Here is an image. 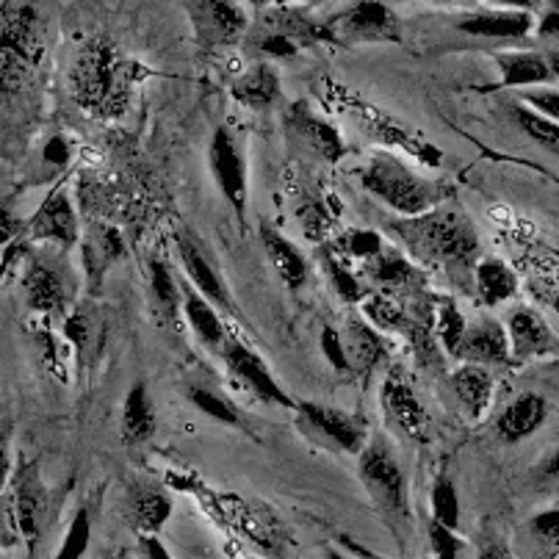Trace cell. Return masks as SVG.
<instances>
[{
	"label": "cell",
	"mask_w": 559,
	"mask_h": 559,
	"mask_svg": "<svg viewBox=\"0 0 559 559\" xmlns=\"http://www.w3.org/2000/svg\"><path fill=\"white\" fill-rule=\"evenodd\" d=\"M189 399L191 405L197 407L200 413H205L209 418H214V421L225 424V427H236V429H247L245 427V418L238 416L236 407L227 402V399H222L216 391H209V388H189Z\"/></svg>",
	"instance_id": "f35d334b"
},
{
	"label": "cell",
	"mask_w": 559,
	"mask_h": 559,
	"mask_svg": "<svg viewBox=\"0 0 559 559\" xmlns=\"http://www.w3.org/2000/svg\"><path fill=\"white\" fill-rule=\"evenodd\" d=\"M438 3H447V0H438Z\"/></svg>",
	"instance_id": "94428289"
},
{
	"label": "cell",
	"mask_w": 559,
	"mask_h": 559,
	"mask_svg": "<svg viewBox=\"0 0 559 559\" xmlns=\"http://www.w3.org/2000/svg\"><path fill=\"white\" fill-rule=\"evenodd\" d=\"M457 28L468 36H485V39H518L532 28L530 14L518 12H483L468 14L457 23Z\"/></svg>",
	"instance_id": "f546056e"
},
{
	"label": "cell",
	"mask_w": 559,
	"mask_h": 559,
	"mask_svg": "<svg viewBox=\"0 0 559 559\" xmlns=\"http://www.w3.org/2000/svg\"><path fill=\"white\" fill-rule=\"evenodd\" d=\"M335 45H399L402 23L382 0H355L349 9L324 20Z\"/></svg>",
	"instance_id": "ba28073f"
},
{
	"label": "cell",
	"mask_w": 559,
	"mask_h": 559,
	"mask_svg": "<svg viewBox=\"0 0 559 559\" xmlns=\"http://www.w3.org/2000/svg\"><path fill=\"white\" fill-rule=\"evenodd\" d=\"M178 255L186 269V277H189V286L194 288V292L203 294L216 310H233L230 292H227V286L222 283L219 274H216L214 266L205 261V255L191 238L178 236Z\"/></svg>",
	"instance_id": "44dd1931"
},
{
	"label": "cell",
	"mask_w": 559,
	"mask_h": 559,
	"mask_svg": "<svg viewBox=\"0 0 559 559\" xmlns=\"http://www.w3.org/2000/svg\"><path fill=\"white\" fill-rule=\"evenodd\" d=\"M180 294H183L186 322L191 324V330H194L197 338L203 341V346H209V349L222 352V346H225V341H227V333H225V324H222V319H219V313H216L214 305H211L203 294L194 292L191 286L180 288Z\"/></svg>",
	"instance_id": "83f0119b"
},
{
	"label": "cell",
	"mask_w": 559,
	"mask_h": 559,
	"mask_svg": "<svg viewBox=\"0 0 559 559\" xmlns=\"http://www.w3.org/2000/svg\"><path fill=\"white\" fill-rule=\"evenodd\" d=\"M429 501H432L435 521L443 526H449V530H457L460 526V496L449 476H438V479H435Z\"/></svg>",
	"instance_id": "ab89813d"
},
{
	"label": "cell",
	"mask_w": 559,
	"mask_h": 559,
	"mask_svg": "<svg viewBox=\"0 0 559 559\" xmlns=\"http://www.w3.org/2000/svg\"><path fill=\"white\" fill-rule=\"evenodd\" d=\"M476 299L488 308L507 302L518 294V277L501 258H483L474 269Z\"/></svg>",
	"instance_id": "f1b7e54d"
},
{
	"label": "cell",
	"mask_w": 559,
	"mask_h": 559,
	"mask_svg": "<svg viewBox=\"0 0 559 559\" xmlns=\"http://www.w3.org/2000/svg\"><path fill=\"white\" fill-rule=\"evenodd\" d=\"M532 532H535L540 540H559V507H551L546 512H537L530 521Z\"/></svg>",
	"instance_id": "681fc988"
},
{
	"label": "cell",
	"mask_w": 559,
	"mask_h": 559,
	"mask_svg": "<svg viewBox=\"0 0 559 559\" xmlns=\"http://www.w3.org/2000/svg\"><path fill=\"white\" fill-rule=\"evenodd\" d=\"M496 64L501 70L499 86H510V90L546 84V81L554 78L548 61L535 53H499L496 56Z\"/></svg>",
	"instance_id": "4dcf8cb0"
},
{
	"label": "cell",
	"mask_w": 559,
	"mask_h": 559,
	"mask_svg": "<svg viewBox=\"0 0 559 559\" xmlns=\"http://www.w3.org/2000/svg\"><path fill=\"white\" fill-rule=\"evenodd\" d=\"M380 407L385 413V421L396 429L399 435H405L413 443H427L429 432H432V418H429L427 407H424L421 396H418L416 385L405 371L393 366L385 374L380 385Z\"/></svg>",
	"instance_id": "30bf717a"
},
{
	"label": "cell",
	"mask_w": 559,
	"mask_h": 559,
	"mask_svg": "<svg viewBox=\"0 0 559 559\" xmlns=\"http://www.w3.org/2000/svg\"><path fill=\"white\" fill-rule=\"evenodd\" d=\"M90 543H92V521H90V512L81 507L72 518L70 530H67L64 543H61L59 554L56 559H84V554L90 551Z\"/></svg>",
	"instance_id": "b9f144b4"
},
{
	"label": "cell",
	"mask_w": 559,
	"mask_h": 559,
	"mask_svg": "<svg viewBox=\"0 0 559 559\" xmlns=\"http://www.w3.org/2000/svg\"><path fill=\"white\" fill-rule=\"evenodd\" d=\"M322 100H328L330 108H335L338 114H344L346 119H352L371 142L382 144V147L402 150V153L413 155L418 164L429 169H438L443 164L441 147H435L424 133H418L416 128L405 126L402 119L391 117L388 111L377 108L374 103L366 100L360 92L349 90V86L338 84L333 78H322Z\"/></svg>",
	"instance_id": "3957f363"
},
{
	"label": "cell",
	"mask_w": 559,
	"mask_h": 559,
	"mask_svg": "<svg viewBox=\"0 0 559 559\" xmlns=\"http://www.w3.org/2000/svg\"><path fill=\"white\" fill-rule=\"evenodd\" d=\"M524 103L532 108V111L559 122V92H548V90L524 92Z\"/></svg>",
	"instance_id": "7dc6e473"
},
{
	"label": "cell",
	"mask_w": 559,
	"mask_h": 559,
	"mask_svg": "<svg viewBox=\"0 0 559 559\" xmlns=\"http://www.w3.org/2000/svg\"><path fill=\"white\" fill-rule=\"evenodd\" d=\"M233 100L241 106L252 108V111H269L274 103H280L283 90H280V75L274 72L272 64L261 61V64L250 67L247 72L236 78V84L230 90Z\"/></svg>",
	"instance_id": "d4e9b609"
},
{
	"label": "cell",
	"mask_w": 559,
	"mask_h": 559,
	"mask_svg": "<svg viewBox=\"0 0 559 559\" xmlns=\"http://www.w3.org/2000/svg\"><path fill=\"white\" fill-rule=\"evenodd\" d=\"M25 238L28 241H53L59 247L78 245V216L67 191H50L48 200L28 219Z\"/></svg>",
	"instance_id": "2e32d148"
},
{
	"label": "cell",
	"mask_w": 559,
	"mask_h": 559,
	"mask_svg": "<svg viewBox=\"0 0 559 559\" xmlns=\"http://www.w3.org/2000/svg\"><path fill=\"white\" fill-rule=\"evenodd\" d=\"M344 344H346V355H349L352 374L357 377H369L371 371H374L377 366L388 357L385 333L371 328V324L366 322V319H360V316L349 319V324H346Z\"/></svg>",
	"instance_id": "7402d4cb"
},
{
	"label": "cell",
	"mask_w": 559,
	"mask_h": 559,
	"mask_svg": "<svg viewBox=\"0 0 559 559\" xmlns=\"http://www.w3.org/2000/svg\"><path fill=\"white\" fill-rule=\"evenodd\" d=\"M250 45L258 56H266V59L292 61L299 56V48L292 43V39H286V36H280V34H269V31H255Z\"/></svg>",
	"instance_id": "7bdbcfd3"
},
{
	"label": "cell",
	"mask_w": 559,
	"mask_h": 559,
	"mask_svg": "<svg viewBox=\"0 0 559 559\" xmlns=\"http://www.w3.org/2000/svg\"><path fill=\"white\" fill-rule=\"evenodd\" d=\"M255 31H269V34H280L292 39L299 50L316 48V45H335L333 34H330L328 23L310 17L305 9L292 7V3H280V7L263 9L258 17Z\"/></svg>",
	"instance_id": "9a60e30c"
},
{
	"label": "cell",
	"mask_w": 559,
	"mask_h": 559,
	"mask_svg": "<svg viewBox=\"0 0 559 559\" xmlns=\"http://www.w3.org/2000/svg\"><path fill=\"white\" fill-rule=\"evenodd\" d=\"M150 75V67L122 53L108 36H92L78 48L67 72V84L81 111L100 122H117L126 117L133 95Z\"/></svg>",
	"instance_id": "6da1fadb"
},
{
	"label": "cell",
	"mask_w": 559,
	"mask_h": 559,
	"mask_svg": "<svg viewBox=\"0 0 559 559\" xmlns=\"http://www.w3.org/2000/svg\"><path fill=\"white\" fill-rule=\"evenodd\" d=\"M322 266H324V272H328L330 286H333V292L338 294L341 302H346V305L364 302V297L369 292H366L364 283H360V280L349 272V269H346V263L341 261V255L333 250V247H324L322 250Z\"/></svg>",
	"instance_id": "8d00e7d4"
},
{
	"label": "cell",
	"mask_w": 559,
	"mask_h": 559,
	"mask_svg": "<svg viewBox=\"0 0 559 559\" xmlns=\"http://www.w3.org/2000/svg\"><path fill=\"white\" fill-rule=\"evenodd\" d=\"M45 158H48L50 164H67V158H70V147H67V142L61 136L50 139L48 147H45Z\"/></svg>",
	"instance_id": "f5cc1de1"
},
{
	"label": "cell",
	"mask_w": 559,
	"mask_h": 559,
	"mask_svg": "<svg viewBox=\"0 0 559 559\" xmlns=\"http://www.w3.org/2000/svg\"><path fill=\"white\" fill-rule=\"evenodd\" d=\"M548 418V402L540 393H521L512 399L496 421V435L504 443H521L537 432Z\"/></svg>",
	"instance_id": "ffe728a7"
},
{
	"label": "cell",
	"mask_w": 559,
	"mask_h": 559,
	"mask_svg": "<svg viewBox=\"0 0 559 559\" xmlns=\"http://www.w3.org/2000/svg\"><path fill=\"white\" fill-rule=\"evenodd\" d=\"M335 250L346 258H360V261H371V258L380 255L385 250V241H382L380 233L364 230V227H352L344 236L338 238Z\"/></svg>",
	"instance_id": "60d3db41"
},
{
	"label": "cell",
	"mask_w": 559,
	"mask_h": 559,
	"mask_svg": "<svg viewBox=\"0 0 559 559\" xmlns=\"http://www.w3.org/2000/svg\"><path fill=\"white\" fill-rule=\"evenodd\" d=\"M540 476L543 479H559V449H554L546 463L540 465Z\"/></svg>",
	"instance_id": "11a10c76"
},
{
	"label": "cell",
	"mask_w": 559,
	"mask_h": 559,
	"mask_svg": "<svg viewBox=\"0 0 559 559\" xmlns=\"http://www.w3.org/2000/svg\"><path fill=\"white\" fill-rule=\"evenodd\" d=\"M283 131H286V142L294 153H302L305 158H313L328 167H335L349 155L338 128L319 111H313L308 100H297L286 108Z\"/></svg>",
	"instance_id": "52a82bcc"
},
{
	"label": "cell",
	"mask_w": 559,
	"mask_h": 559,
	"mask_svg": "<svg viewBox=\"0 0 559 559\" xmlns=\"http://www.w3.org/2000/svg\"><path fill=\"white\" fill-rule=\"evenodd\" d=\"M219 355H222V360H225L227 369H230V374L236 377L241 385L250 388L258 399H263V402H269V405H274V407H286V411L297 407V402L288 396L286 388L274 380V374H272V369L266 366V360H263L261 355H255L250 346L227 335V341H225V346H222Z\"/></svg>",
	"instance_id": "7c38bea8"
},
{
	"label": "cell",
	"mask_w": 559,
	"mask_h": 559,
	"mask_svg": "<svg viewBox=\"0 0 559 559\" xmlns=\"http://www.w3.org/2000/svg\"><path fill=\"white\" fill-rule=\"evenodd\" d=\"M0 407H3V402H0Z\"/></svg>",
	"instance_id": "6125c7cd"
},
{
	"label": "cell",
	"mask_w": 559,
	"mask_h": 559,
	"mask_svg": "<svg viewBox=\"0 0 559 559\" xmlns=\"http://www.w3.org/2000/svg\"><path fill=\"white\" fill-rule=\"evenodd\" d=\"M360 186L399 216H418L452 197V186L418 175L393 153H374L360 173Z\"/></svg>",
	"instance_id": "277c9868"
},
{
	"label": "cell",
	"mask_w": 559,
	"mask_h": 559,
	"mask_svg": "<svg viewBox=\"0 0 559 559\" xmlns=\"http://www.w3.org/2000/svg\"><path fill=\"white\" fill-rule=\"evenodd\" d=\"M158 429V416H155L153 399H150L144 382H133L122 407V443L126 447H139L147 443Z\"/></svg>",
	"instance_id": "484cf974"
},
{
	"label": "cell",
	"mask_w": 559,
	"mask_h": 559,
	"mask_svg": "<svg viewBox=\"0 0 559 559\" xmlns=\"http://www.w3.org/2000/svg\"><path fill=\"white\" fill-rule=\"evenodd\" d=\"M366 272L377 286L385 292H418L424 286V272L399 252L382 250L380 255L366 263Z\"/></svg>",
	"instance_id": "4316f807"
},
{
	"label": "cell",
	"mask_w": 559,
	"mask_h": 559,
	"mask_svg": "<svg viewBox=\"0 0 559 559\" xmlns=\"http://www.w3.org/2000/svg\"><path fill=\"white\" fill-rule=\"evenodd\" d=\"M341 214V205L335 197H308L302 205L297 209V219L302 225V233L308 241H322L330 233V227L335 225Z\"/></svg>",
	"instance_id": "836d02e7"
},
{
	"label": "cell",
	"mask_w": 559,
	"mask_h": 559,
	"mask_svg": "<svg viewBox=\"0 0 559 559\" xmlns=\"http://www.w3.org/2000/svg\"><path fill=\"white\" fill-rule=\"evenodd\" d=\"M189 20L203 53L236 48L250 34V17L236 0H189Z\"/></svg>",
	"instance_id": "9c48e42d"
},
{
	"label": "cell",
	"mask_w": 559,
	"mask_h": 559,
	"mask_svg": "<svg viewBox=\"0 0 559 559\" xmlns=\"http://www.w3.org/2000/svg\"><path fill=\"white\" fill-rule=\"evenodd\" d=\"M250 3L263 12V9H269V7H280V3H288V0H250ZM294 3H319V0H294Z\"/></svg>",
	"instance_id": "680465c9"
},
{
	"label": "cell",
	"mask_w": 559,
	"mask_h": 559,
	"mask_svg": "<svg viewBox=\"0 0 559 559\" xmlns=\"http://www.w3.org/2000/svg\"><path fill=\"white\" fill-rule=\"evenodd\" d=\"M23 292L25 302H28V308L34 310V313L53 316L64 308V283H61L59 272L43 261L28 263V269H25L23 274Z\"/></svg>",
	"instance_id": "cb8c5ba5"
},
{
	"label": "cell",
	"mask_w": 559,
	"mask_h": 559,
	"mask_svg": "<svg viewBox=\"0 0 559 559\" xmlns=\"http://www.w3.org/2000/svg\"><path fill=\"white\" fill-rule=\"evenodd\" d=\"M465 330H468V324H465V316L457 308V302L438 299V308H435V335H438V344L443 346L447 355L457 357Z\"/></svg>",
	"instance_id": "d590c367"
},
{
	"label": "cell",
	"mask_w": 559,
	"mask_h": 559,
	"mask_svg": "<svg viewBox=\"0 0 559 559\" xmlns=\"http://www.w3.org/2000/svg\"><path fill=\"white\" fill-rule=\"evenodd\" d=\"M449 382H452V391L454 396H457L460 407L465 411V416L479 421V418L490 411L496 380L493 374H490L488 366L463 364L457 371H454Z\"/></svg>",
	"instance_id": "603a6c76"
},
{
	"label": "cell",
	"mask_w": 559,
	"mask_h": 559,
	"mask_svg": "<svg viewBox=\"0 0 559 559\" xmlns=\"http://www.w3.org/2000/svg\"><path fill=\"white\" fill-rule=\"evenodd\" d=\"M25 227H28V219H20V216H14L12 211L0 209V247L7 250V247L23 241Z\"/></svg>",
	"instance_id": "c3c4849f"
},
{
	"label": "cell",
	"mask_w": 559,
	"mask_h": 559,
	"mask_svg": "<svg viewBox=\"0 0 559 559\" xmlns=\"http://www.w3.org/2000/svg\"><path fill=\"white\" fill-rule=\"evenodd\" d=\"M209 162H211V175H214L222 197H225L227 205L236 211L238 219L245 222L247 203H250L247 164H245V155H241V150H238L236 136H233L225 126L216 128L214 139H211Z\"/></svg>",
	"instance_id": "8fae6325"
},
{
	"label": "cell",
	"mask_w": 559,
	"mask_h": 559,
	"mask_svg": "<svg viewBox=\"0 0 559 559\" xmlns=\"http://www.w3.org/2000/svg\"><path fill=\"white\" fill-rule=\"evenodd\" d=\"M258 236H261L263 252H266L269 263H272L274 274L280 277V283L288 288V292H299L308 280V263L305 255L297 250L294 241H288L277 227H272L269 222H263L258 227Z\"/></svg>",
	"instance_id": "d6986e66"
},
{
	"label": "cell",
	"mask_w": 559,
	"mask_h": 559,
	"mask_svg": "<svg viewBox=\"0 0 559 559\" xmlns=\"http://www.w3.org/2000/svg\"><path fill=\"white\" fill-rule=\"evenodd\" d=\"M144 554H147V559H173L167 546L155 535H144Z\"/></svg>",
	"instance_id": "db71d44e"
},
{
	"label": "cell",
	"mask_w": 559,
	"mask_h": 559,
	"mask_svg": "<svg viewBox=\"0 0 559 559\" xmlns=\"http://www.w3.org/2000/svg\"><path fill=\"white\" fill-rule=\"evenodd\" d=\"M20 537L17 518H14V507H7L0 501V546L9 548Z\"/></svg>",
	"instance_id": "f907efd6"
},
{
	"label": "cell",
	"mask_w": 559,
	"mask_h": 559,
	"mask_svg": "<svg viewBox=\"0 0 559 559\" xmlns=\"http://www.w3.org/2000/svg\"><path fill=\"white\" fill-rule=\"evenodd\" d=\"M540 34L543 36H559V12L548 14L546 23H543V28H540Z\"/></svg>",
	"instance_id": "6f0895ef"
},
{
	"label": "cell",
	"mask_w": 559,
	"mask_h": 559,
	"mask_svg": "<svg viewBox=\"0 0 559 559\" xmlns=\"http://www.w3.org/2000/svg\"><path fill=\"white\" fill-rule=\"evenodd\" d=\"M294 411L302 416L308 429H313L316 435H322L324 441L333 443L341 452L360 454L366 443H369V427H366L364 418L352 416V413L322 405V402H308V399L297 402Z\"/></svg>",
	"instance_id": "4fadbf2b"
},
{
	"label": "cell",
	"mask_w": 559,
	"mask_h": 559,
	"mask_svg": "<svg viewBox=\"0 0 559 559\" xmlns=\"http://www.w3.org/2000/svg\"><path fill=\"white\" fill-rule=\"evenodd\" d=\"M64 338L70 341L72 346H75L78 355L90 349V344H92V319L84 313V310H78V313H72L70 319H67Z\"/></svg>",
	"instance_id": "bcb514c9"
},
{
	"label": "cell",
	"mask_w": 559,
	"mask_h": 559,
	"mask_svg": "<svg viewBox=\"0 0 559 559\" xmlns=\"http://www.w3.org/2000/svg\"><path fill=\"white\" fill-rule=\"evenodd\" d=\"M9 476H12V460H9V427H0V493L7 490Z\"/></svg>",
	"instance_id": "816d5d0a"
},
{
	"label": "cell",
	"mask_w": 559,
	"mask_h": 559,
	"mask_svg": "<svg viewBox=\"0 0 559 559\" xmlns=\"http://www.w3.org/2000/svg\"><path fill=\"white\" fill-rule=\"evenodd\" d=\"M479 559H510V551L501 543H488L483 548V554H479Z\"/></svg>",
	"instance_id": "9f6ffc18"
},
{
	"label": "cell",
	"mask_w": 559,
	"mask_h": 559,
	"mask_svg": "<svg viewBox=\"0 0 559 559\" xmlns=\"http://www.w3.org/2000/svg\"><path fill=\"white\" fill-rule=\"evenodd\" d=\"M388 230L399 236L416 261L438 266H471L479 252V236L474 222L463 209H449L447 203L418 216H402L391 222Z\"/></svg>",
	"instance_id": "7a4b0ae2"
},
{
	"label": "cell",
	"mask_w": 559,
	"mask_h": 559,
	"mask_svg": "<svg viewBox=\"0 0 559 559\" xmlns=\"http://www.w3.org/2000/svg\"><path fill=\"white\" fill-rule=\"evenodd\" d=\"M357 457H360V479L382 510V515L388 521H407L411 504H407L405 471H402L385 438H374L371 443H366Z\"/></svg>",
	"instance_id": "8992f818"
},
{
	"label": "cell",
	"mask_w": 559,
	"mask_h": 559,
	"mask_svg": "<svg viewBox=\"0 0 559 559\" xmlns=\"http://www.w3.org/2000/svg\"><path fill=\"white\" fill-rule=\"evenodd\" d=\"M457 360L476 366H507L512 360L507 330L496 319H485L468 328L460 344Z\"/></svg>",
	"instance_id": "ac0fdd59"
},
{
	"label": "cell",
	"mask_w": 559,
	"mask_h": 559,
	"mask_svg": "<svg viewBox=\"0 0 559 559\" xmlns=\"http://www.w3.org/2000/svg\"><path fill=\"white\" fill-rule=\"evenodd\" d=\"M45 59V23L36 7L23 3L0 14V92L17 95Z\"/></svg>",
	"instance_id": "5b68a950"
},
{
	"label": "cell",
	"mask_w": 559,
	"mask_h": 559,
	"mask_svg": "<svg viewBox=\"0 0 559 559\" xmlns=\"http://www.w3.org/2000/svg\"><path fill=\"white\" fill-rule=\"evenodd\" d=\"M360 308H364L366 322L380 330V333L405 335L407 322H411V310L402 302H396V299L388 297V294H366Z\"/></svg>",
	"instance_id": "d6a6232c"
},
{
	"label": "cell",
	"mask_w": 559,
	"mask_h": 559,
	"mask_svg": "<svg viewBox=\"0 0 559 559\" xmlns=\"http://www.w3.org/2000/svg\"><path fill=\"white\" fill-rule=\"evenodd\" d=\"M507 338H510L512 360H535L557 346L548 324L532 308L512 310L507 319Z\"/></svg>",
	"instance_id": "e0dca14e"
},
{
	"label": "cell",
	"mask_w": 559,
	"mask_h": 559,
	"mask_svg": "<svg viewBox=\"0 0 559 559\" xmlns=\"http://www.w3.org/2000/svg\"><path fill=\"white\" fill-rule=\"evenodd\" d=\"M548 67H551V72H554V78H559V53H554V56H548Z\"/></svg>",
	"instance_id": "91938a15"
},
{
	"label": "cell",
	"mask_w": 559,
	"mask_h": 559,
	"mask_svg": "<svg viewBox=\"0 0 559 559\" xmlns=\"http://www.w3.org/2000/svg\"><path fill=\"white\" fill-rule=\"evenodd\" d=\"M150 292H153L155 305L167 319L178 322L180 310H183V294L175 283L173 272L164 261H150Z\"/></svg>",
	"instance_id": "e575fe53"
},
{
	"label": "cell",
	"mask_w": 559,
	"mask_h": 559,
	"mask_svg": "<svg viewBox=\"0 0 559 559\" xmlns=\"http://www.w3.org/2000/svg\"><path fill=\"white\" fill-rule=\"evenodd\" d=\"M322 355L328 357V364L333 366L335 374H352V364H349V355H346L344 335H341L335 328L322 330Z\"/></svg>",
	"instance_id": "f6af8a7d"
},
{
	"label": "cell",
	"mask_w": 559,
	"mask_h": 559,
	"mask_svg": "<svg viewBox=\"0 0 559 559\" xmlns=\"http://www.w3.org/2000/svg\"><path fill=\"white\" fill-rule=\"evenodd\" d=\"M14 518H17V532L28 548H36L43 537L45 512H48V490H45L39 465L28 463L20 468L17 488H14Z\"/></svg>",
	"instance_id": "5bb4252c"
},
{
	"label": "cell",
	"mask_w": 559,
	"mask_h": 559,
	"mask_svg": "<svg viewBox=\"0 0 559 559\" xmlns=\"http://www.w3.org/2000/svg\"><path fill=\"white\" fill-rule=\"evenodd\" d=\"M512 117H515L518 128H521L532 142L540 144V147L548 150V153L559 155V122L532 111L530 106H515L512 108Z\"/></svg>",
	"instance_id": "74e56055"
},
{
	"label": "cell",
	"mask_w": 559,
	"mask_h": 559,
	"mask_svg": "<svg viewBox=\"0 0 559 559\" xmlns=\"http://www.w3.org/2000/svg\"><path fill=\"white\" fill-rule=\"evenodd\" d=\"M173 515V499L155 485H139L131 493V518L133 524L144 532V535H155L162 532Z\"/></svg>",
	"instance_id": "1f68e13d"
},
{
	"label": "cell",
	"mask_w": 559,
	"mask_h": 559,
	"mask_svg": "<svg viewBox=\"0 0 559 559\" xmlns=\"http://www.w3.org/2000/svg\"><path fill=\"white\" fill-rule=\"evenodd\" d=\"M429 543H432L435 559H457L465 546L457 537V530H449V526L438 524L435 518L432 524H429Z\"/></svg>",
	"instance_id": "ee69618b"
}]
</instances>
